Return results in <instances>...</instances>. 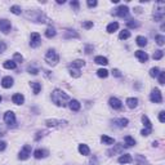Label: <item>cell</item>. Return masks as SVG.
I'll return each instance as SVG.
<instances>
[{
  "label": "cell",
  "mask_w": 165,
  "mask_h": 165,
  "mask_svg": "<svg viewBox=\"0 0 165 165\" xmlns=\"http://www.w3.org/2000/svg\"><path fill=\"white\" fill-rule=\"evenodd\" d=\"M52 101H53V103H56L57 106H59V107H64V106L70 102V97L63 90L54 89L53 93H52Z\"/></svg>",
  "instance_id": "1"
},
{
  "label": "cell",
  "mask_w": 165,
  "mask_h": 165,
  "mask_svg": "<svg viewBox=\"0 0 165 165\" xmlns=\"http://www.w3.org/2000/svg\"><path fill=\"white\" fill-rule=\"evenodd\" d=\"M59 57L58 54H57V52L54 50V49H49L48 52H46L45 54V61L48 64H50V66H56L57 62H58Z\"/></svg>",
  "instance_id": "2"
},
{
  "label": "cell",
  "mask_w": 165,
  "mask_h": 165,
  "mask_svg": "<svg viewBox=\"0 0 165 165\" xmlns=\"http://www.w3.org/2000/svg\"><path fill=\"white\" fill-rule=\"evenodd\" d=\"M67 121L64 120H58V119H48L45 120V125L48 128H62V126H66Z\"/></svg>",
  "instance_id": "3"
},
{
  "label": "cell",
  "mask_w": 165,
  "mask_h": 165,
  "mask_svg": "<svg viewBox=\"0 0 165 165\" xmlns=\"http://www.w3.org/2000/svg\"><path fill=\"white\" fill-rule=\"evenodd\" d=\"M4 121L5 124H8L9 126H14L15 125V115L12 111H8L4 113Z\"/></svg>",
  "instance_id": "4"
},
{
  "label": "cell",
  "mask_w": 165,
  "mask_h": 165,
  "mask_svg": "<svg viewBox=\"0 0 165 165\" xmlns=\"http://www.w3.org/2000/svg\"><path fill=\"white\" fill-rule=\"evenodd\" d=\"M30 155H31V146L30 144H25V146L22 147V150H21L18 157H19L21 160H26V159H28Z\"/></svg>",
  "instance_id": "5"
},
{
  "label": "cell",
  "mask_w": 165,
  "mask_h": 165,
  "mask_svg": "<svg viewBox=\"0 0 165 165\" xmlns=\"http://www.w3.org/2000/svg\"><path fill=\"white\" fill-rule=\"evenodd\" d=\"M150 99L154 103H161L162 102V97H161V92L159 89H154L151 92V95H150Z\"/></svg>",
  "instance_id": "6"
},
{
  "label": "cell",
  "mask_w": 165,
  "mask_h": 165,
  "mask_svg": "<svg viewBox=\"0 0 165 165\" xmlns=\"http://www.w3.org/2000/svg\"><path fill=\"white\" fill-rule=\"evenodd\" d=\"M40 44H41L40 35H39L38 32H32L31 34V38H30V45L32 46V48H36V46H39Z\"/></svg>",
  "instance_id": "7"
},
{
  "label": "cell",
  "mask_w": 165,
  "mask_h": 165,
  "mask_svg": "<svg viewBox=\"0 0 165 165\" xmlns=\"http://www.w3.org/2000/svg\"><path fill=\"white\" fill-rule=\"evenodd\" d=\"M12 28V23L8 19H0V31L3 34H8Z\"/></svg>",
  "instance_id": "8"
},
{
  "label": "cell",
  "mask_w": 165,
  "mask_h": 165,
  "mask_svg": "<svg viewBox=\"0 0 165 165\" xmlns=\"http://www.w3.org/2000/svg\"><path fill=\"white\" fill-rule=\"evenodd\" d=\"M128 13H129V8L126 7V5H120V7L116 9V12H115V14L116 15H119V17H126L128 15Z\"/></svg>",
  "instance_id": "9"
},
{
  "label": "cell",
  "mask_w": 165,
  "mask_h": 165,
  "mask_svg": "<svg viewBox=\"0 0 165 165\" xmlns=\"http://www.w3.org/2000/svg\"><path fill=\"white\" fill-rule=\"evenodd\" d=\"M108 102H110V106H111V107L115 108V110H120V108L123 107V103H121V101L117 99V98H115V97H111Z\"/></svg>",
  "instance_id": "10"
},
{
  "label": "cell",
  "mask_w": 165,
  "mask_h": 165,
  "mask_svg": "<svg viewBox=\"0 0 165 165\" xmlns=\"http://www.w3.org/2000/svg\"><path fill=\"white\" fill-rule=\"evenodd\" d=\"M1 87L5 88V89H8V88H12V87H13V77H10V76L3 77V80H1Z\"/></svg>",
  "instance_id": "11"
},
{
  "label": "cell",
  "mask_w": 165,
  "mask_h": 165,
  "mask_svg": "<svg viewBox=\"0 0 165 165\" xmlns=\"http://www.w3.org/2000/svg\"><path fill=\"white\" fill-rule=\"evenodd\" d=\"M12 102L14 103V105H22V103L25 102V97H23L21 93H15L12 97Z\"/></svg>",
  "instance_id": "12"
},
{
  "label": "cell",
  "mask_w": 165,
  "mask_h": 165,
  "mask_svg": "<svg viewBox=\"0 0 165 165\" xmlns=\"http://www.w3.org/2000/svg\"><path fill=\"white\" fill-rule=\"evenodd\" d=\"M135 57L139 59V62H147V59H148L147 53H146V52H143V50H137L135 52Z\"/></svg>",
  "instance_id": "13"
},
{
  "label": "cell",
  "mask_w": 165,
  "mask_h": 165,
  "mask_svg": "<svg viewBox=\"0 0 165 165\" xmlns=\"http://www.w3.org/2000/svg\"><path fill=\"white\" fill-rule=\"evenodd\" d=\"M68 107L71 108L72 111H79L80 110V102L76 99H71L68 102Z\"/></svg>",
  "instance_id": "14"
},
{
  "label": "cell",
  "mask_w": 165,
  "mask_h": 165,
  "mask_svg": "<svg viewBox=\"0 0 165 165\" xmlns=\"http://www.w3.org/2000/svg\"><path fill=\"white\" fill-rule=\"evenodd\" d=\"M154 18H155V21L156 22H160V21H162V18H164V9H157L156 12H155V14H154Z\"/></svg>",
  "instance_id": "15"
},
{
  "label": "cell",
  "mask_w": 165,
  "mask_h": 165,
  "mask_svg": "<svg viewBox=\"0 0 165 165\" xmlns=\"http://www.w3.org/2000/svg\"><path fill=\"white\" fill-rule=\"evenodd\" d=\"M46 155H48V151H45V150H36L35 152H34V156L36 157V159H43V157H45Z\"/></svg>",
  "instance_id": "16"
},
{
  "label": "cell",
  "mask_w": 165,
  "mask_h": 165,
  "mask_svg": "<svg viewBox=\"0 0 165 165\" xmlns=\"http://www.w3.org/2000/svg\"><path fill=\"white\" fill-rule=\"evenodd\" d=\"M94 62L98 64H102V66H106V64H108V61L106 57H102V56H97L94 58Z\"/></svg>",
  "instance_id": "17"
},
{
  "label": "cell",
  "mask_w": 165,
  "mask_h": 165,
  "mask_svg": "<svg viewBox=\"0 0 165 165\" xmlns=\"http://www.w3.org/2000/svg\"><path fill=\"white\" fill-rule=\"evenodd\" d=\"M124 151V144H115V147H113L112 150H110L108 151V154H120V152Z\"/></svg>",
  "instance_id": "18"
},
{
  "label": "cell",
  "mask_w": 165,
  "mask_h": 165,
  "mask_svg": "<svg viewBox=\"0 0 165 165\" xmlns=\"http://www.w3.org/2000/svg\"><path fill=\"white\" fill-rule=\"evenodd\" d=\"M131 156L130 155H121L120 157H119V162L120 164H128V162H131Z\"/></svg>",
  "instance_id": "19"
},
{
  "label": "cell",
  "mask_w": 165,
  "mask_h": 165,
  "mask_svg": "<svg viewBox=\"0 0 165 165\" xmlns=\"http://www.w3.org/2000/svg\"><path fill=\"white\" fill-rule=\"evenodd\" d=\"M126 105L129 108H135L138 106V99L137 98H128L126 99Z\"/></svg>",
  "instance_id": "20"
},
{
  "label": "cell",
  "mask_w": 165,
  "mask_h": 165,
  "mask_svg": "<svg viewBox=\"0 0 165 165\" xmlns=\"http://www.w3.org/2000/svg\"><path fill=\"white\" fill-rule=\"evenodd\" d=\"M30 85H31V88H32L34 93H35V94H39V92L41 90V85H40V82H38V81H31V82H30Z\"/></svg>",
  "instance_id": "21"
},
{
  "label": "cell",
  "mask_w": 165,
  "mask_h": 165,
  "mask_svg": "<svg viewBox=\"0 0 165 165\" xmlns=\"http://www.w3.org/2000/svg\"><path fill=\"white\" fill-rule=\"evenodd\" d=\"M84 64H85V62L82 61V59H76V61L72 62L68 67H72V68H80V67H82Z\"/></svg>",
  "instance_id": "22"
},
{
  "label": "cell",
  "mask_w": 165,
  "mask_h": 165,
  "mask_svg": "<svg viewBox=\"0 0 165 165\" xmlns=\"http://www.w3.org/2000/svg\"><path fill=\"white\" fill-rule=\"evenodd\" d=\"M3 66H4V68H7V70H14L15 67H17V63H15L14 61H5Z\"/></svg>",
  "instance_id": "23"
},
{
  "label": "cell",
  "mask_w": 165,
  "mask_h": 165,
  "mask_svg": "<svg viewBox=\"0 0 165 165\" xmlns=\"http://www.w3.org/2000/svg\"><path fill=\"white\" fill-rule=\"evenodd\" d=\"M113 123H115L117 126H120V128H124V126H126V125H128L129 120H128V119H124V117H121V119H119V120H115V121H113Z\"/></svg>",
  "instance_id": "24"
},
{
  "label": "cell",
  "mask_w": 165,
  "mask_h": 165,
  "mask_svg": "<svg viewBox=\"0 0 165 165\" xmlns=\"http://www.w3.org/2000/svg\"><path fill=\"white\" fill-rule=\"evenodd\" d=\"M79 152L81 155H84V156H87V155H89V147L87 146V144H79Z\"/></svg>",
  "instance_id": "25"
},
{
  "label": "cell",
  "mask_w": 165,
  "mask_h": 165,
  "mask_svg": "<svg viewBox=\"0 0 165 165\" xmlns=\"http://www.w3.org/2000/svg\"><path fill=\"white\" fill-rule=\"evenodd\" d=\"M117 28H119V23L117 22H111L110 25L107 26V32L112 34V32H115Z\"/></svg>",
  "instance_id": "26"
},
{
  "label": "cell",
  "mask_w": 165,
  "mask_h": 165,
  "mask_svg": "<svg viewBox=\"0 0 165 165\" xmlns=\"http://www.w3.org/2000/svg\"><path fill=\"white\" fill-rule=\"evenodd\" d=\"M142 121H143V124H144V126H146V129H148V130H152V124H151L150 119L147 117L146 115L142 116Z\"/></svg>",
  "instance_id": "27"
},
{
  "label": "cell",
  "mask_w": 165,
  "mask_h": 165,
  "mask_svg": "<svg viewBox=\"0 0 165 165\" xmlns=\"http://www.w3.org/2000/svg\"><path fill=\"white\" fill-rule=\"evenodd\" d=\"M101 141H102V143H105V144H113L115 143V139L110 138L108 135H102L101 137Z\"/></svg>",
  "instance_id": "28"
},
{
  "label": "cell",
  "mask_w": 165,
  "mask_h": 165,
  "mask_svg": "<svg viewBox=\"0 0 165 165\" xmlns=\"http://www.w3.org/2000/svg\"><path fill=\"white\" fill-rule=\"evenodd\" d=\"M70 70V75H71L72 77H80L81 76V72H80L79 68H72V67H68Z\"/></svg>",
  "instance_id": "29"
},
{
  "label": "cell",
  "mask_w": 165,
  "mask_h": 165,
  "mask_svg": "<svg viewBox=\"0 0 165 165\" xmlns=\"http://www.w3.org/2000/svg\"><path fill=\"white\" fill-rule=\"evenodd\" d=\"M135 41L139 46H146V44H147V39L144 38V36H137Z\"/></svg>",
  "instance_id": "30"
},
{
  "label": "cell",
  "mask_w": 165,
  "mask_h": 165,
  "mask_svg": "<svg viewBox=\"0 0 165 165\" xmlns=\"http://www.w3.org/2000/svg\"><path fill=\"white\" fill-rule=\"evenodd\" d=\"M45 36L48 39L54 38V36H56V30H54L53 27H48V28H46V31H45Z\"/></svg>",
  "instance_id": "31"
},
{
  "label": "cell",
  "mask_w": 165,
  "mask_h": 165,
  "mask_svg": "<svg viewBox=\"0 0 165 165\" xmlns=\"http://www.w3.org/2000/svg\"><path fill=\"white\" fill-rule=\"evenodd\" d=\"M129 38H130V32L128 30H123L119 34V39H121V40H125V39H129Z\"/></svg>",
  "instance_id": "32"
},
{
  "label": "cell",
  "mask_w": 165,
  "mask_h": 165,
  "mask_svg": "<svg viewBox=\"0 0 165 165\" xmlns=\"http://www.w3.org/2000/svg\"><path fill=\"white\" fill-rule=\"evenodd\" d=\"M124 141H125V144L128 147H131V146H134V144H135V141H134L130 135H126L125 138H124Z\"/></svg>",
  "instance_id": "33"
},
{
  "label": "cell",
  "mask_w": 165,
  "mask_h": 165,
  "mask_svg": "<svg viewBox=\"0 0 165 165\" xmlns=\"http://www.w3.org/2000/svg\"><path fill=\"white\" fill-rule=\"evenodd\" d=\"M97 75H98L99 77H107V76H108V71H107L106 68H99V70L97 71Z\"/></svg>",
  "instance_id": "34"
},
{
  "label": "cell",
  "mask_w": 165,
  "mask_h": 165,
  "mask_svg": "<svg viewBox=\"0 0 165 165\" xmlns=\"http://www.w3.org/2000/svg\"><path fill=\"white\" fill-rule=\"evenodd\" d=\"M155 40H156L157 45H164V43H165V38L162 35H156Z\"/></svg>",
  "instance_id": "35"
},
{
  "label": "cell",
  "mask_w": 165,
  "mask_h": 165,
  "mask_svg": "<svg viewBox=\"0 0 165 165\" xmlns=\"http://www.w3.org/2000/svg\"><path fill=\"white\" fill-rule=\"evenodd\" d=\"M10 12L13 13V14H21V12H22V10H21V8L18 7V5H13V7H10Z\"/></svg>",
  "instance_id": "36"
},
{
  "label": "cell",
  "mask_w": 165,
  "mask_h": 165,
  "mask_svg": "<svg viewBox=\"0 0 165 165\" xmlns=\"http://www.w3.org/2000/svg\"><path fill=\"white\" fill-rule=\"evenodd\" d=\"M159 72H160V70L157 68V67H152V68L150 70V76H151V77H156L157 75H159Z\"/></svg>",
  "instance_id": "37"
},
{
  "label": "cell",
  "mask_w": 165,
  "mask_h": 165,
  "mask_svg": "<svg viewBox=\"0 0 165 165\" xmlns=\"http://www.w3.org/2000/svg\"><path fill=\"white\" fill-rule=\"evenodd\" d=\"M162 56H164V52H162V50H156L154 53V59H161Z\"/></svg>",
  "instance_id": "38"
},
{
  "label": "cell",
  "mask_w": 165,
  "mask_h": 165,
  "mask_svg": "<svg viewBox=\"0 0 165 165\" xmlns=\"http://www.w3.org/2000/svg\"><path fill=\"white\" fill-rule=\"evenodd\" d=\"M157 76H159V82H160V84H164V81H165V74H164V72H159Z\"/></svg>",
  "instance_id": "39"
},
{
  "label": "cell",
  "mask_w": 165,
  "mask_h": 165,
  "mask_svg": "<svg viewBox=\"0 0 165 165\" xmlns=\"http://www.w3.org/2000/svg\"><path fill=\"white\" fill-rule=\"evenodd\" d=\"M22 61H23V57L21 56L19 53H15L14 54V62L15 63H17V62H22Z\"/></svg>",
  "instance_id": "40"
},
{
  "label": "cell",
  "mask_w": 165,
  "mask_h": 165,
  "mask_svg": "<svg viewBox=\"0 0 165 165\" xmlns=\"http://www.w3.org/2000/svg\"><path fill=\"white\" fill-rule=\"evenodd\" d=\"M82 27L87 28V30H88V28L93 27V22H92V21H88V22H84V23H82Z\"/></svg>",
  "instance_id": "41"
},
{
  "label": "cell",
  "mask_w": 165,
  "mask_h": 165,
  "mask_svg": "<svg viewBox=\"0 0 165 165\" xmlns=\"http://www.w3.org/2000/svg\"><path fill=\"white\" fill-rule=\"evenodd\" d=\"M128 27L135 28V27H138V23H137V22H133V21H128Z\"/></svg>",
  "instance_id": "42"
},
{
  "label": "cell",
  "mask_w": 165,
  "mask_h": 165,
  "mask_svg": "<svg viewBox=\"0 0 165 165\" xmlns=\"http://www.w3.org/2000/svg\"><path fill=\"white\" fill-rule=\"evenodd\" d=\"M87 4H88V7H89V8H93V7L97 5V1H95V0H88Z\"/></svg>",
  "instance_id": "43"
},
{
  "label": "cell",
  "mask_w": 165,
  "mask_h": 165,
  "mask_svg": "<svg viewBox=\"0 0 165 165\" xmlns=\"http://www.w3.org/2000/svg\"><path fill=\"white\" fill-rule=\"evenodd\" d=\"M159 120H160V123H164L165 121V112L164 111H161V112L159 113Z\"/></svg>",
  "instance_id": "44"
},
{
  "label": "cell",
  "mask_w": 165,
  "mask_h": 165,
  "mask_svg": "<svg viewBox=\"0 0 165 165\" xmlns=\"http://www.w3.org/2000/svg\"><path fill=\"white\" fill-rule=\"evenodd\" d=\"M71 7L74 8L75 10L79 9V1H76V0H74V1H71Z\"/></svg>",
  "instance_id": "45"
},
{
  "label": "cell",
  "mask_w": 165,
  "mask_h": 165,
  "mask_svg": "<svg viewBox=\"0 0 165 165\" xmlns=\"http://www.w3.org/2000/svg\"><path fill=\"white\" fill-rule=\"evenodd\" d=\"M28 72H30V74H32V75H38L39 70L38 68H34V67H28Z\"/></svg>",
  "instance_id": "46"
},
{
  "label": "cell",
  "mask_w": 165,
  "mask_h": 165,
  "mask_svg": "<svg viewBox=\"0 0 165 165\" xmlns=\"http://www.w3.org/2000/svg\"><path fill=\"white\" fill-rule=\"evenodd\" d=\"M7 49V45H5V43L4 41H1L0 40V53H3V52Z\"/></svg>",
  "instance_id": "47"
},
{
  "label": "cell",
  "mask_w": 165,
  "mask_h": 165,
  "mask_svg": "<svg viewBox=\"0 0 165 165\" xmlns=\"http://www.w3.org/2000/svg\"><path fill=\"white\" fill-rule=\"evenodd\" d=\"M45 134H46V131H39L38 135H35V139H36V141H39V139H40V137H44Z\"/></svg>",
  "instance_id": "48"
},
{
  "label": "cell",
  "mask_w": 165,
  "mask_h": 165,
  "mask_svg": "<svg viewBox=\"0 0 165 165\" xmlns=\"http://www.w3.org/2000/svg\"><path fill=\"white\" fill-rule=\"evenodd\" d=\"M7 148V143L4 141H0V151H4Z\"/></svg>",
  "instance_id": "49"
},
{
  "label": "cell",
  "mask_w": 165,
  "mask_h": 165,
  "mask_svg": "<svg viewBox=\"0 0 165 165\" xmlns=\"http://www.w3.org/2000/svg\"><path fill=\"white\" fill-rule=\"evenodd\" d=\"M151 131H152V130H148V129H143V130L141 131V134H142L143 137H146V135H148V134L151 133Z\"/></svg>",
  "instance_id": "50"
},
{
  "label": "cell",
  "mask_w": 165,
  "mask_h": 165,
  "mask_svg": "<svg viewBox=\"0 0 165 165\" xmlns=\"http://www.w3.org/2000/svg\"><path fill=\"white\" fill-rule=\"evenodd\" d=\"M112 74H113V76H116V77H121V74H120V71L119 70H112Z\"/></svg>",
  "instance_id": "51"
},
{
  "label": "cell",
  "mask_w": 165,
  "mask_h": 165,
  "mask_svg": "<svg viewBox=\"0 0 165 165\" xmlns=\"http://www.w3.org/2000/svg\"><path fill=\"white\" fill-rule=\"evenodd\" d=\"M3 135H5V128L0 125V137H3Z\"/></svg>",
  "instance_id": "52"
},
{
  "label": "cell",
  "mask_w": 165,
  "mask_h": 165,
  "mask_svg": "<svg viewBox=\"0 0 165 165\" xmlns=\"http://www.w3.org/2000/svg\"><path fill=\"white\" fill-rule=\"evenodd\" d=\"M57 3L58 4H64V0H57Z\"/></svg>",
  "instance_id": "53"
},
{
  "label": "cell",
  "mask_w": 165,
  "mask_h": 165,
  "mask_svg": "<svg viewBox=\"0 0 165 165\" xmlns=\"http://www.w3.org/2000/svg\"><path fill=\"white\" fill-rule=\"evenodd\" d=\"M90 49H92V48H90V46H88V48H87V53H88V54L90 53Z\"/></svg>",
  "instance_id": "54"
},
{
  "label": "cell",
  "mask_w": 165,
  "mask_h": 165,
  "mask_svg": "<svg viewBox=\"0 0 165 165\" xmlns=\"http://www.w3.org/2000/svg\"><path fill=\"white\" fill-rule=\"evenodd\" d=\"M1 101H3V98H1V95H0V103H1Z\"/></svg>",
  "instance_id": "55"
}]
</instances>
